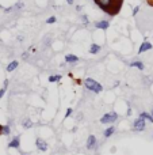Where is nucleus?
Masks as SVG:
<instances>
[{
    "label": "nucleus",
    "instance_id": "obj_12",
    "mask_svg": "<svg viewBox=\"0 0 153 155\" xmlns=\"http://www.w3.org/2000/svg\"><path fill=\"white\" fill-rule=\"evenodd\" d=\"M100 50H102V46L98 45V44H92V45L89 46V53L91 55H98Z\"/></svg>",
    "mask_w": 153,
    "mask_h": 155
},
{
    "label": "nucleus",
    "instance_id": "obj_13",
    "mask_svg": "<svg viewBox=\"0 0 153 155\" xmlns=\"http://www.w3.org/2000/svg\"><path fill=\"white\" fill-rule=\"evenodd\" d=\"M18 65H19V61H16V60H12V61L10 63V64L7 65V72H12V71H15L16 68H18Z\"/></svg>",
    "mask_w": 153,
    "mask_h": 155
},
{
    "label": "nucleus",
    "instance_id": "obj_22",
    "mask_svg": "<svg viewBox=\"0 0 153 155\" xmlns=\"http://www.w3.org/2000/svg\"><path fill=\"white\" fill-rule=\"evenodd\" d=\"M29 57H30L29 52H23V53H22V58H23V60H29Z\"/></svg>",
    "mask_w": 153,
    "mask_h": 155
},
{
    "label": "nucleus",
    "instance_id": "obj_9",
    "mask_svg": "<svg viewBox=\"0 0 153 155\" xmlns=\"http://www.w3.org/2000/svg\"><path fill=\"white\" fill-rule=\"evenodd\" d=\"M95 27L96 29H100V30H107L110 27V22L109 20H106V19L98 20V22L95 23Z\"/></svg>",
    "mask_w": 153,
    "mask_h": 155
},
{
    "label": "nucleus",
    "instance_id": "obj_6",
    "mask_svg": "<svg viewBox=\"0 0 153 155\" xmlns=\"http://www.w3.org/2000/svg\"><path fill=\"white\" fill-rule=\"evenodd\" d=\"M35 145H37V150L41 151V152H46L49 150L48 143L45 142L44 139H41V137H37V140H35Z\"/></svg>",
    "mask_w": 153,
    "mask_h": 155
},
{
    "label": "nucleus",
    "instance_id": "obj_11",
    "mask_svg": "<svg viewBox=\"0 0 153 155\" xmlns=\"http://www.w3.org/2000/svg\"><path fill=\"white\" fill-rule=\"evenodd\" d=\"M114 133H115V126H114V125H110L109 128H106V129H104V132H103V136H104L106 139H107V137L112 136Z\"/></svg>",
    "mask_w": 153,
    "mask_h": 155
},
{
    "label": "nucleus",
    "instance_id": "obj_4",
    "mask_svg": "<svg viewBox=\"0 0 153 155\" xmlns=\"http://www.w3.org/2000/svg\"><path fill=\"white\" fill-rule=\"evenodd\" d=\"M131 128H133V131H136V132H142V131H145V128H146V121L138 117V118H136L133 121Z\"/></svg>",
    "mask_w": 153,
    "mask_h": 155
},
{
    "label": "nucleus",
    "instance_id": "obj_15",
    "mask_svg": "<svg viewBox=\"0 0 153 155\" xmlns=\"http://www.w3.org/2000/svg\"><path fill=\"white\" fill-rule=\"evenodd\" d=\"M140 118H142V120H145V121H149V123H153V117L150 116L149 113H146V112H141L140 113Z\"/></svg>",
    "mask_w": 153,
    "mask_h": 155
},
{
    "label": "nucleus",
    "instance_id": "obj_10",
    "mask_svg": "<svg viewBox=\"0 0 153 155\" xmlns=\"http://www.w3.org/2000/svg\"><path fill=\"white\" fill-rule=\"evenodd\" d=\"M79 60H80V58L77 57L76 55H72V53L65 56V63H69V64H75V63H77Z\"/></svg>",
    "mask_w": 153,
    "mask_h": 155
},
{
    "label": "nucleus",
    "instance_id": "obj_17",
    "mask_svg": "<svg viewBox=\"0 0 153 155\" xmlns=\"http://www.w3.org/2000/svg\"><path fill=\"white\" fill-rule=\"evenodd\" d=\"M61 75H50V76L48 78V80L50 82V83H57V82L61 80Z\"/></svg>",
    "mask_w": 153,
    "mask_h": 155
},
{
    "label": "nucleus",
    "instance_id": "obj_1",
    "mask_svg": "<svg viewBox=\"0 0 153 155\" xmlns=\"http://www.w3.org/2000/svg\"><path fill=\"white\" fill-rule=\"evenodd\" d=\"M94 3L109 16H115L121 12L123 0H94Z\"/></svg>",
    "mask_w": 153,
    "mask_h": 155
},
{
    "label": "nucleus",
    "instance_id": "obj_2",
    "mask_svg": "<svg viewBox=\"0 0 153 155\" xmlns=\"http://www.w3.org/2000/svg\"><path fill=\"white\" fill-rule=\"evenodd\" d=\"M84 86L88 91L91 93H95V94H99L103 91V86L99 82H96L95 79H91V78H86L84 79Z\"/></svg>",
    "mask_w": 153,
    "mask_h": 155
},
{
    "label": "nucleus",
    "instance_id": "obj_14",
    "mask_svg": "<svg viewBox=\"0 0 153 155\" xmlns=\"http://www.w3.org/2000/svg\"><path fill=\"white\" fill-rule=\"evenodd\" d=\"M33 125H34V123H33L30 118H23V121H22V126L25 129H30V128H33Z\"/></svg>",
    "mask_w": 153,
    "mask_h": 155
},
{
    "label": "nucleus",
    "instance_id": "obj_7",
    "mask_svg": "<svg viewBox=\"0 0 153 155\" xmlns=\"http://www.w3.org/2000/svg\"><path fill=\"white\" fill-rule=\"evenodd\" d=\"M152 48H153V45L150 44L149 41H144L142 44L140 45V48H138V55H141V53H144V52L150 50Z\"/></svg>",
    "mask_w": 153,
    "mask_h": 155
},
{
    "label": "nucleus",
    "instance_id": "obj_28",
    "mask_svg": "<svg viewBox=\"0 0 153 155\" xmlns=\"http://www.w3.org/2000/svg\"><path fill=\"white\" fill-rule=\"evenodd\" d=\"M23 39H25V37H23V36H19V37H18V41H19V42H22Z\"/></svg>",
    "mask_w": 153,
    "mask_h": 155
},
{
    "label": "nucleus",
    "instance_id": "obj_31",
    "mask_svg": "<svg viewBox=\"0 0 153 155\" xmlns=\"http://www.w3.org/2000/svg\"><path fill=\"white\" fill-rule=\"evenodd\" d=\"M76 11H81V6H76Z\"/></svg>",
    "mask_w": 153,
    "mask_h": 155
},
{
    "label": "nucleus",
    "instance_id": "obj_23",
    "mask_svg": "<svg viewBox=\"0 0 153 155\" xmlns=\"http://www.w3.org/2000/svg\"><path fill=\"white\" fill-rule=\"evenodd\" d=\"M72 113H73V109H70V107H69V109L67 110V113H65V118L70 117V116H72Z\"/></svg>",
    "mask_w": 153,
    "mask_h": 155
},
{
    "label": "nucleus",
    "instance_id": "obj_18",
    "mask_svg": "<svg viewBox=\"0 0 153 155\" xmlns=\"http://www.w3.org/2000/svg\"><path fill=\"white\" fill-rule=\"evenodd\" d=\"M3 135L4 136H10L11 135V126H10V124L3 125Z\"/></svg>",
    "mask_w": 153,
    "mask_h": 155
},
{
    "label": "nucleus",
    "instance_id": "obj_20",
    "mask_svg": "<svg viewBox=\"0 0 153 155\" xmlns=\"http://www.w3.org/2000/svg\"><path fill=\"white\" fill-rule=\"evenodd\" d=\"M56 16H50V18H48V19H46V22L45 23H48V25H53V23H56Z\"/></svg>",
    "mask_w": 153,
    "mask_h": 155
},
{
    "label": "nucleus",
    "instance_id": "obj_30",
    "mask_svg": "<svg viewBox=\"0 0 153 155\" xmlns=\"http://www.w3.org/2000/svg\"><path fill=\"white\" fill-rule=\"evenodd\" d=\"M3 135V125H1V124H0V136Z\"/></svg>",
    "mask_w": 153,
    "mask_h": 155
},
{
    "label": "nucleus",
    "instance_id": "obj_16",
    "mask_svg": "<svg viewBox=\"0 0 153 155\" xmlns=\"http://www.w3.org/2000/svg\"><path fill=\"white\" fill-rule=\"evenodd\" d=\"M130 67H136V68H138V69H140V71H142L144 68H145V65H144V63L142 61H131L130 63Z\"/></svg>",
    "mask_w": 153,
    "mask_h": 155
},
{
    "label": "nucleus",
    "instance_id": "obj_19",
    "mask_svg": "<svg viewBox=\"0 0 153 155\" xmlns=\"http://www.w3.org/2000/svg\"><path fill=\"white\" fill-rule=\"evenodd\" d=\"M80 19L83 20V25H84V26H88L89 19H88V16H87V15H84V14H83V15L80 16Z\"/></svg>",
    "mask_w": 153,
    "mask_h": 155
},
{
    "label": "nucleus",
    "instance_id": "obj_27",
    "mask_svg": "<svg viewBox=\"0 0 153 155\" xmlns=\"http://www.w3.org/2000/svg\"><path fill=\"white\" fill-rule=\"evenodd\" d=\"M67 3H68V4H69V6H72V4H73V3H75V0H67Z\"/></svg>",
    "mask_w": 153,
    "mask_h": 155
},
{
    "label": "nucleus",
    "instance_id": "obj_3",
    "mask_svg": "<svg viewBox=\"0 0 153 155\" xmlns=\"http://www.w3.org/2000/svg\"><path fill=\"white\" fill-rule=\"evenodd\" d=\"M117 120H118V113H117V112H109V113H106L102 116L100 123L102 124H112V123H115Z\"/></svg>",
    "mask_w": 153,
    "mask_h": 155
},
{
    "label": "nucleus",
    "instance_id": "obj_32",
    "mask_svg": "<svg viewBox=\"0 0 153 155\" xmlns=\"http://www.w3.org/2000/svg\"><path fill=\"white\" fill-rule=\"evenodd\" d=\"M150 116H152V117H153V109H152V114H150Z\"/></svg>",
    "mask_w": 153,
    "mask_h": 155
},
{
    "label": "nucleus",
    "instance_id": "obj_25",
    "mask_svg": "<svg viewBox=\"0 0 153 155\" xmlns=\"http://www.w3.org/2000/svg\"><path fill=\"white\" fill-rule=\"evenodd\" d=\"M131 113H133V110H131L130 105H129V107H128V112H126V114H128V116H131Z\"/></svg>",
    "mask_w": 153,
    "mask_h": 155
},
{
    "label": "nucleus",
    "instance_id": "obj_21",
    "mask_svg": "<svg viewBox=\"0 0 153 155\" xmlns=\"http://www.w3.org/2000/svg\"><path fill=\"white\" fill-rule=\"evenodd\" d=\"M138 11H140V6H136V7H134V8H133V12H131V15H133V16H136V15H137V14H138Z\"/></svg>",
    "mask_w": 153,
    "mask_h": 155
},
{
    "label": "nucleus",
    "instance_id": "obj_29",
    "mask_svg": "<svg viewBox=\"0 0 153 155\" xmlns=\"http://www.w3.org/2000/svg\"><path fill=\"white\" fill-rule=\"evenodd\" d=\"M29 50H30V52H35V50H37V49H35L34 46H30V48H29Z\"/></svg>",
    "mask_w": 153,
    "mask_h": 155
},
{
    "label": "nucleus",
    "instance_id": "obj_5",
    "mask_svg": "<svg viewBox=\"0 0 153 155\" xmlns=\"http://www.w3.org/2000/svg\"><path fill=\"white\" fill-rule=\"evenodd\" d=\"M86 147L88 150H96L98 148V140H96V136H94V135L88 136L87 143H86Z\"/></svg>",
    "mask_w": 153,
    "mask_h": 155
},
{
    "label": "nucleus",
    "instance_id": "obj_24",
    "mask_svg": "<svg viewBox=\"0 0 153 155\" xmlns=\"http://www.w3.org/2000/svg\"><path fill=\"white\" fill-rule=\"evenodd\" d=\"M6 91H7V88H6V87H1V88H0V99H1V98L4 97Z\"/></svg>",
    "mask_w": 153,
    "mask_h": 155
},
{
    "label": "nucleus",
    "instance_id": "obj_33",
    "mask_svg": "<svg viewBox=\"0 0 153 155\" xmlns=\"http://www.w3.org/2000/svg\"><path fill=\"white\" fill-rule=\"evenodd\" d=\"M22 155H27V154H25V152H22Z\"/></svg>",
    "mask_w": 153,
    "mask_h": 155
},
{
    "label": "nucleus",
    "instance_id": "obj_8",
    "mask_svg": "<svg viewBox=\"0 0 153 155\" xmlns=\"http://www.w3.org/2000/svg\"><path fill=\"white\" fill-rule=\"evenodd\" d=\"M20 147V136H15L12 140L8 142V148H19Z\"/></svg>",
    "mask_w": 153,
    "mask_h": 155
},
{
    "label": "nucleus",
    "instance_id": "obj_26",
    "mask_svg": "<svg viewBox=\"0 0 153 155\" xmlns=\"http://www.w3.org/2000/svg\"><path fill=\"white\" fill-rule=\"evenodd\" d=\"M146 3H148V6L153 7V0H146Z\"/></svg>",
    "mask_w": 153,
    "mask_h": 155
}]
</instances>
